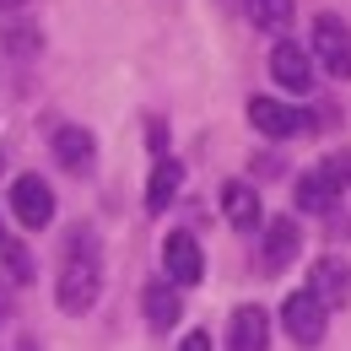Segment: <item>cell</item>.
Segmentation results:
<instances>
[{"instance_id":"obj_6","label":"cell","mask_w":351,"mask_h":351,"mask_svg":"<svg viewBox=\"0 0 351 351\" xmlns=\"http://www.w3.org/2000/svg\"><path fill=\"white\" fill-rule=\"evenodd\" d=\"M270 76H276L287 92H308V87H313L308 49L303 44H276V49H270Z\"/></svg>"},{"instance_id":"obj_3","label":"cell","mask_w":351,"mask_h":351,"mask_svg":"<svg viewBox=\"0 0 351 351\" xmlns=\"http://www.w3.org/2000/svg\"><path fill=\"white\" fill-rule=\"evenodd\" d=\"M313 54H319V65L335 76V82H346L351 76V27L341 16H313Z\"/></svg>"},{"instance_id":"obj_17","label":"cell","mask_w":351,"mask_h":351,"mask_svg":"<svg viewBox=\"0 0 351 351\" xmlns=\"http://www.w3.org/2000/svg\"><path fill=\"white\" fill-rule=\"evenodd\" d=\"M5 270H11L16 281H27V276H33V260H27V249H16V243H5Z\"/></svg>"},{"instance_id":"obj_19","label":"cell","mask_w":351,"mask_h":351,"mask_svg":"<svg viewBox=\"0 0 351 351\" xmlns=\"http://www.w3.org/2000/svg\"><path fill=\"white\" fill-rule=\"evenodd\" d=\"M330 173L341 178V184H351V152H341V157H335V162H330Z\"/></svg>"},{"instance_id":"obj_2","label":"cell","mask_w":351,"mask_h":351,"mask_svg":"<svg viewBox=\"0 0 351 351\" xmlns=\"http://www.w3.org/2000/svg\"><path fill=\"white\" fill-rule=\"evenodd\" d=\"M281 324H287V335L298 346H319L324 341V324H330V303L313 298V292H292L281 303Z\"/></svg>"},{"instance_id":"obj_20","label":"cell","mask_w":351,"mask_h":351,"mask_svg":"<svg viewBox=\"0 0 351 351\" xmlns=\"http://www.w3.org/2000/svg\"><path fill=\"white\" fill-rule=\"evenodd\" d=\"M11 5H27V0H0V11H11Z\"/></svg>"},{"instance_id":"obj_10","label":"cell","mask_w":351,"mask_h":351,"mask_svg":"<svg viewBox=\"0 0 351 351\" xmlns=\"http://www.w3.org/2000/svg\"><path fill=\"white\" fill-rule=\"evenodd\" d=\"M221 211H227V221H232L238 232L260 227V195H254V184H243V178H227V184H221Z\"/></svg>"},{"instance_id":"obj_14","label":"cell","mask_w":351,"mask_h":351,"mask_svg":"<svg viewBox=\"0 0 351 351\" xmlns=\"http://www.w3.org/2000/svg\"><path fill=\"white\" fill-rule=\"evenodd\" d=\"M292 260H298V221L276 217L270 232H265V270H287Z\"/></svg>"},{"instance_id":"obj_7","label":"cell","mask_w":351,"mask_h":351,"mask_svg":"<svg viewBox=\"0 0 351 351\" xmlns=\"http://www.w3.org/2000/svg\"><path fill=\"white\" fill-rule=\"evenodd\" d=\"M11 211H16L22 227H44L49 211H54L49 184H44V178H16V184H11Z\"/></svg>"},{"instance_id":"obj_1","label":"cell","mask_w":351,"mask_h":351,"mask_svg":"<svg viewBox=\"0 0 351 351\" xmlns=\"http://www.w3.org/2000/svg\"><path fill=\"white\" fill-rule=\"evenodd\" d=\"M97 287H103V265H97V249H92V232H71V254L60 260V308L87 313Z\"/></svg>"},{"instance_id":"obj_5","label":"cell","mask_w":351,"mask_h":351,"mask_svg":"<svg viewBox=\"0 0 351 351\" xmlns=\"http://www.w3.org/2000/svg\"><path fill=\"white\" fill-rule=\"evenodd\" d=\"M162 265H168V281L178 287H195L200 276H206V254H200V243H195V232H168V243H162Z\"/></svg>"},{"instance_id":"obj_12","label":"cell","mask_w":351,"mask_h":351,"mask_svg":"<svg viewBox=\"0 0 351 351\" xmlns=\"http://www.w3.org/2000/svg\"><path fill=\"white\" fill-rule=\"evenodd\" d=\"M141 308H146L152 330H173V324H178V281H146Z\"/></svg>"},{"instance_id":"obj_8","label":"cell","mask_w":351,"mask_h":351,"mask_svg":"<svg viewBox=\"0 0 351 351\" xmlns=\"http://www.w3.org/2000/svg\"><path fill=\"white\" fill-rule=\"evenodd\" d=\"M341 189H346V184L330 173V162H324V168H313L308 178H298V211H313V217H319V211H335Z\"/></svg>"},{"instance_id":"obj_15","label":"cell","mask_w":351,"mask_h":351,"mask_svg":"<svg viewBox=\"0 0 351 351\" xmlns=\"http://www.w3.org/2000/svg\"><path fill=\"white\" fill-rule=\"evenodd\" d=\"M243 5H249V22H254L260 33H276V38H281V33L292 27V0H243Z\"/></svg>"},{"instance_id":"obj_18","label":"cell","mask_w":351,"mask_h":351,"mask_svg":"<svg viewBox=\"0 0 351 351\" xmlns=\"http://www.w3.org/2000/svg\"><path fill=\"white\" fill-rule=\"evenodd\" d=\"M178 351H211V335L206 330H189V341H178Z\"/></svg>"},{"instance_id":"obj_11","label":"cell","mask_w":351,"mask_h":351,"mask_svg":"<svg viewBox=\"0 0 351 351\" xmlns=\"http://www.w3.org/2000/svg\"><path fill=\"white\" fill-rule=\"evenodd\" d=\"M308 292L313 298H324L330 308H341L351 298V276H346V265L341 260H319L313 270H308Z\"/></svg>"},{"instance_id":"obj_4","label":"cell","mask_w":351,"mask_h":351,"mask_svg":"<svg viewBox=\"0 0 351 351\" xmlns=\"http://www.w3.org/2000/svg\"><path fill=\"white\" fill-rule=\"evenodd\" d=\"M249 125L260 135H270V141H292V135L308 125V114L292 108V103H276V97H254V103H249Z\"/></svg>"},{"instance_id":"obj_16","label":"cell","mask_w":351,"mask_h":351,"mask_svg":"<svg viewBox=\"0 0 351 351\" xmlns=\"http://www.w3.org/2000/svg\"><path fill=\"white\" fill-rule=\"evenodd\" d=\"M178 178H184V173H178L173 157H162V162L152 168V184H146V206H152V211H168V200H173Z\"/></svg>"},{"instance_id":"obj_9","label":"cell","mask_w":351,"mask_h":351,"mask_svg":"<svg viewBox=\"0 0 351 351\" xmlns=\"http://www.w3.org/2000/svg\"><path fill=\"white\" fill-rule=\"evenodd\" d=\"M227 346L232 351H265L270 346V319H265V308H238V313H232Z\"/></svg>"},{"instance_id":"obj_13","label":"cell","mask_w":351,"mask_h":351,"mask_svg":"<svg viewBox=\"0 0 351 351\" xmlns=\"http://www.w3.org/2000/svg\"><path fill=\"white\" fill-rule=\"evenodd\" d=\"M54 157H60V168L87 173L92 168V135L82 130V125H60V130H54Z\"/></svg>"}]
</instances>
